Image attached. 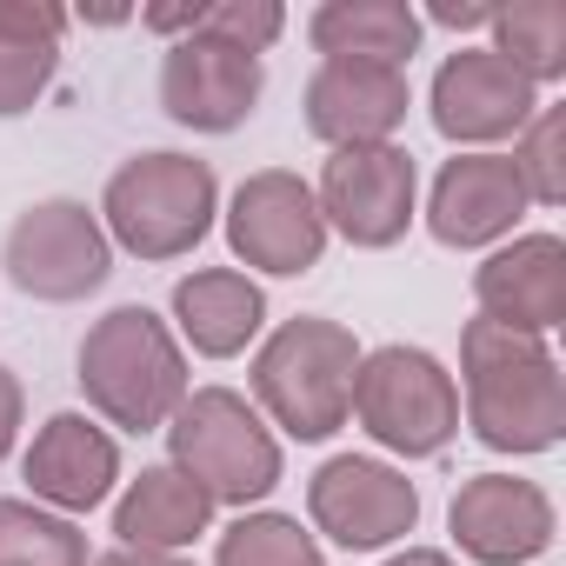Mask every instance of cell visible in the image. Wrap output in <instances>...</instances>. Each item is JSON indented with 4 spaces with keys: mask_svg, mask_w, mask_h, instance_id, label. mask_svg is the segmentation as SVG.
Listing matches in <instances>:
<instances>
[{
    "mask_svg": "<svg viewBox=\"0 0 566 566\" xmlns=\"http://www.w3.org/2000/svg\"><path fill=\"white\" fill-rule=\"evenodd\" d=\"M387 453L400 460H433L460 433V387L427 347H374L360 354L354 374V407H347Z\"/></svg>",
    "mask_w": 566,
    "mask_h": 566,
    "instance_id": "8992f818",
    "label": "cell"
},
{
    "mask_svg": "<svg viewBox=\"0 0 566 566\" xmlns=\"http://www.w3.org/2000/svg\"><path fill=\"white\" fill-rule=\"evenodd\" d=\"M314 207L327 220V233H340L347 247H400L413 213H420V167L407 147L380 140V147H334V160L321 167Z\"/></svg>",
    "mask_w": 566,
    "mask_h": 566,
    "instance_id": "ba28073f",
    "label": "cell"
},
{
    "mask_svg": "<svg viewBox=\"0 0 566 566\" xmlns=\"http://www.w3.org/2000/svg\"><path fill=\"white\" fill-rule=\"evenodd\" d=\"M354 374H360L354 327L321 321V314H294V321H280L253 354V400L280 433L327 440V433L347 427Z\"/></svg>",
    "mask_w": 566,
    "mask_h": 566,
    "instance_id": "3957f363",
    "label": "cell"
},
{
    "mask_svg": "<svg viewBox=\"0 0 566 566\" xmlns=\"http://www.w3.org/2000/svg\"><path fill=\"white\" fill-rule=\"evenodd\" d=\"M67 14L41 0H0V120L28 114L61 67Z\"/></svg>",
    "mask_w": 566,
    "mask_h": 566,
    "instance_id": "44dd1931",
    "label": "cell"
},
{
    "mask_svg": "<svg viewBox=\"0 0 566 566\" xmlns=\"http://www.w3.org/2000/svg\"><path fill=\"white\" fill-rule=\"evenodd\" d=\"M493 54L526 74L533 87H553L566 74V0H513L493 8Z\"/></svg>",
    "mask_w": 566,
    "mask_h": 566,
    "instance_id": "7402d4cb",
    "label": "cell"
},
{
    "mask_svg": "<svg viewBox=\"0 0 566 566\" xmlns=\"http://www.w3.org/2000/svg\"><path fill=\"white\" fill-rule=\"evenodd\" d=\"M427 107L453 147L493 154V140H520V127L539 114V87L526 74H513L493 48H460L440 61Z\"/></svg>",
    "mask_w": 566,
    "mask_h": 566,
    "instance_id": "8fae6325",
    "label": "cell"
},
{
    "mask_svg": "<svg viewBox=\"0 0 566 566\" xmlns=\"http://www.w3.org/2000/svg\"><path fill=\"white\" fill-rule=\"evenodd\" d=\"M167 453L213 506H253L280 486V440L233 387H193L167 420Z\"/></svg>",
    "mask_w": 566,
    "mask_h": 566,
    "instance_id": "5b68a950",
    "label": "cell"
},
{
    "mask_svg": "<svg viewBox=\"0 0 566 566\" xmlns=\"http://www.w3.org/2000/svg\"><path fill=\"white\" fill-rule=\"evenodd\" d=\"M213 526V500L180 473V467H140V480H127V493L114 500V533L120 546H147V553H180Z\"/></svg>",
    "mask_w": 566,
    "mask_h": 566,
    "instance_id": "d6986e66",
    "label": "cell"
},
{
    "mask_svg": "<svg viewBox=\"0 0 566 566\" xmlns=\"http://www.w3.org/2000/svg\"><path fill=\"white\" fill-rule=\"evenodd\" d=\"M21 420H28V394H21V374H14V367H0V460L14 453V440H21Z\"/></svg>",
    "mask_w": 566,
    "mask_h": 566,
    "instance_id": "4316f807",
    "label": "cell"
},
{
    "mask_svg": "<svg viewBox=\"0 0 566 566\" xmlns=\"http://www.w3.org/2000/svg\"><path fill=\"white\" fill-rule=\"evenodd\" d=\"M387 566H460L453 553H440V546H407V553H394Z\"/></svg>",
    "mask_w": 566,
    "mask_h": 566,
    "instance_id": "4dcf8cb0",
    "label": "cell"
},
{
    "mask_svg": "<svg viewBox=\"0 0 566 566\" xmlns=\"http://www.w3.org/2000/svg\"><path fill=\"white\" fill-rule=\"evenodd\" d=\"M174 321H180V340L207 360H233L260 340L266 327V294L240 266H200L174 287Z\"/></svg>",
    "mask_w": 566,
    "mask_h": 566,
    "instance_id": "ac0fdd59",
    "label": "cell"
},
{
    "mask_svg": "<svg viewBox=\"0 0 566 566\" xmlns=\"http://www.w3.org/2000/svg\"><path fill=\"white\" fill-rule=\"evenodd\" d=\"M0 266H8V280L28 294V301H48V307H74L87 294L107 287L114 273V240L101 227V213L87 200H34L8 240H0Z\"/></svg>",
    "mask_w": 566,
    "mask_h": 566,
    "instance_id": "52a82bcc",
    "label": "cell"
},
{
    "mask_svg": "<svg viewBox=\"0 0 566 566\" xmlns=\"http://www.w3.org/2000/svg\"><path fill=\"white\" fill-rule=\"evenodd\" d=\"M213 566H327V553L294 513H240L220 533Z\"/></svg>",
    "mask_w": 566,
    "mask_h": 566,
    "instance_id": "cb8c5ba5",
    "label": "cell"
},
{
    "mask_svg": "<svg viewBox=\"0 0 566 566\" xmlns=\"http://www.w3.org/2000/svg\"><path fill=\"white\" fill-rule=\"evenodd\" d=\"M87 566H193V559H180V553H147V546H114V553H101V559H87Z\"/></svg>",
    "mask_w": 566,
    "mask_h": 566,
    "instance_id": "f546056e",
    "label": "cell"
},
{
    "mask_svg": "<svg viewBox=\"0 0 566 566\" xmlns=\"http://www.w3.org/2000/svg\"><path fill=\"white\" fill-rule=\"evenodd\" d=\"M220 180L193 154H134L107 174L101 227L134 260H180L213 233Z\"/></svg>",
    "mask_w": 566,
    "mask_h": 566,
    "instance_id": "277c9868",
    "label": "cell"
},
{
    "mask_svg": "<svg viewBox=\"0 0 566 566\" xmlns=\"http://www.w3.org/2000/svg\"><path fill=\"white\" fill-rule=\"evenodd\" d=\"M526 187L513 174L506 154H453L440 174H433V193H427V227L440 247H493L520 227L526 213Z\"/></svg>",
    "mask_w": 566,
    "mask_h": 566,
    "instance_id": "2e32d148",
    "label": "cell"
},
{
    "mask_svg": "<svg viewBox=\"0 0 566 566\" xmlns=\"http://www.w3.org/2000/svg\"><path fill=\"white\" fill-rule=\"evenodd\" d=\"M506 160H513V174H520L533 207H559L566 200V107H539L520 127Z\"/></svg>",
    "mask_w": 566,
    "mask_h": 566,
    "instance_id": "d4e9b609",
    "label": "cell"
},
{
    "mask_svg": "<svg viewBox=\"0 0 566 566\" xmlns=\"http://www.w3.org/2000/svg\"><path fill=\"white\" fill-rule=\"evenodd\" d=\"M140 28H154V34H174V41H180V34H193V28H200V0H187V8H147V14H140Z\"/></svg>",
    "mask_w": 566,
    "mask_h": 566,
    "instance_id": "f1b7e54d",
    "label": "cell"
},
{
    "mask_svg": "<svg viewBox=\"0 0 566 566\" xmlns=\"http://www.w3.org/2000/svg\"><path fill=\"white\" fill-rule=\"evenodd\" d=\"M0 566H87V533L34 500H0Z\"/></svg>",
    "mask_w": 566,
    "mask_h": 566,
    "instance_id": "603a6c76",
    "label": "cell"
},
{
    "mask_svg": "<svg viewBox=\"0 0 566 566\" xmlns=\"http://www.w3.org/2000/svg\"><path fill=\"white\" fill-rule=\"evenodd\" d=\"M21 473L34 486V506H54L67 520L94 513L120 480V440L87 413H54L34 433V447L21 453Z\"/></svg>",
    "mask_w": 566,
    "mask_h": 566,
    "instance_id": "e0dca14e",
    "label": "cell"
},
{
    "mask_svg": "<svg viewBox=\"0 0 566 566\" xmlns=\"http://www.w3.org/2000/svg\"><path fill=\"white\" fill-rule=\"evenodd\" d=\"M460 387H467V427L493 453H546L566 433V380L546 340L467 321L460 334Z\"/></svg>",
    "mask_w": 566,
    "mask_h": 566,
    "instance_id": "6da1fadb",
    "label": "cell"
},
{
    "mask_svg": "<svg viewBox=\"0 0 566 566\" xmlns=\"http://www.w3.org/2000/svg\"><path fill=\"white\" fill-rule=\"evenodd\" d=\"M81 394L120 433H154L174 420L187 387V354L154 307H114L81 340Z\"/></svg>",
    "mask_w": 566,
    "mask_h": 566,
    "instance_id": "7a4b0ae2",
    "label": "cell"
},
{
    "mask_svg": "<svg viewBox=\"0 0 566 566\" xmlns=\"http://www.w3.org/2000/svg\"><path fill=\"white\" fill-rule=\"evenodd\" d=\"M227 247H233V260H247L253 273H273V280L314 273L327 253V220L314 207V187L287 167L247 174L227 200Z\"/></svg>",
    "mask_w": 566,
    "mask_h": 566,
    "instance_id": "9c48e42d",
    "label": "cell"
},
{
    "mask_svg": "<svg viewBox=\"0 0 566 566\" xmlns=\"http://www.w3.org/2000/svg\"><path fill=\"white\" fill-rule=\"evenodd\" d=\"M473 301H480V321L546 340L566 321V240L559 233L506 240L473 266Z\"/></svg>",
    "mask_w": 566,
    "mask_h": 566,
    "instance_id": "5bb4252c",
    "label": "cell"
},
{
    "mask_svg": "<svg viewBox=\"0 0 566 566\" xmlns=\"http://www.w3.org/2000/svg\"><path fill=\"white\" fill-rule=\"evenodd\" d=\"M193 34L227 41V48H240V54L260 61L280 34H287V8H280V0H207Z\"/></svg>",
    "mask_w": 566,
    "mask_h": 566,
    "instance_id": "484cf974",
    "label": "cell"
},
{
    "mask_svg": "<svg viewBox=\"0 0 566 566\" xmlns=\"http://www.w3.org/2000/svg\"><path fill=\"white\" fill-rule=\"evenodd\" d=\"M307 41L321 48V61L407 67L420 54V14L407 0H321L307 14Z\"/></svg>",
    "mask_w": 566,
    "mask_h": 566,
    "instance_id": "ffe728a7",
    "label": "cell"
},
{
    "mask_svg": "<svg viewBox=\"0 0 566 566\" xmlns=\"http://www.w3.org/2000/svg\"><path fill=\"white\" fill-rule=\"evenodd\" d=\"M413 107L407 67L380 61H321L307 81V134L327 147H380Z\"/></svg>",
    "mask_w": 566,
    "mask_h": 566,
    "instance_id": "9a60e30c",
    "label": "cell"
},
{
    "mask_svg": "<svg viewBox=\"0 0 566 566\" xmlns=\"http://www.w3.org/2000/svg\"><path fill=\"white\" fill-rule=\"evenodd\" d=\"M427 21L453 28V34H473V28H493V0H433Z\"/></svg>",
    "mask_w": 566,
    "mask_h": 566,
    "instance_id": "83f0119b",
    "label": "cell"
},
{
    "mask_svg": "<svg viewBox=\"0 0 566 566\" xmlns=\"http://www.w3.org/2000/svg\"><path fill=\"white\" fill-rule=\"evenodd\" d=\"M266 94V67L227 41H207V34H180L160 61V107L174 127L187 134H233L253 120Z\"/></svg>",
    "mask_w": 566,
    "mask_h": 566,
    "instance_id": "7c38bea8",
    "label": "cell"
},
{
    "mask_svg": "<svg viewBox=\"0 0 566 566\" xmlns=\"http://www.w3.org/2000/svg\"><path fill=\"white\" fill-rule=\"evenodd\" d=\"M447 526H453L467 559L526 566V559H539L553 546V500H546V486H533L520 473H473L453 493Z\"/></svg>",
    "mask_w": 566,
    "mask_h": 566,
    "instance_id": "4fadbf2b",
    "label": "cell"
},
{
    "mask_svg": "<svg viewBox=\"0 0 566 566\" xmlns=\"http://www.w3.org/2000/svg\"><path fill=\"white\" fill-rule=\"evenodd\" d=\"M307 513L334 546L374 553V546H394V539L413 533L420 493H413V480L400 467L367 460V453H340L307 480Z\"/></svg>",
    "mask_w": 566,
    "mask_h": 566,
    "instance_id": "30bf717a",
    "label": "cell"
}]
</instances>
